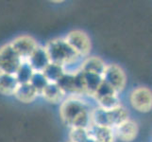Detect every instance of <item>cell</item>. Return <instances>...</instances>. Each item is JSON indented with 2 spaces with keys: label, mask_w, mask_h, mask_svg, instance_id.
Masks as SVG:
<instances>
[{
  "label": "cell",
  "mask_w": 152,
  "mask_h": 142,
  "mask_svg": "<svg viewBox=\"0 0 152 142\" xmlns=\"http://www.w3.org/2000/svg\"><path fill=\"white\" fill-rule=\"evenodd\" d=\"M61 117L72 129H87L90 125V113L82 101L76 98L67 99L61 106Z\"/></svg>",
  "instance_id": "6da1fadb"
},
{
  "label": "cell",
  "mask_w": 152,
  "mask_h": 142,
  "mask_svg": "<svg viewBox=\"0 0 152 142\" xmlns=\"http://www.w3.org/2000/svg\"><path fill=\"white\" fill-rule=\"evenodd\" d=\"M46 53L50 63L64 66L75 62L78 57L76 51L67 44L65 39H54L49 41L45 46Z\"/></svg>",
  "instance_id": "7a4b0ae2"
},
{
  "label": "cell",
  "mask_w": 152,
  "mask_h": 142,
  "mask_svg": "<svg viewBox=\"0 0 152 142\" xmlns=\"http://www.w3.org/2000/svg\"><path fill=\"white\" fill-rule=\"evenodd\" d=\"M90 117L94 124L113 129L129 119V113L121 105L109 110L98 107L91 113Z\"/></svg>",
  "instance_id": "3957f363"
},
{
  "label": "cell",
  "mask_w": 152,
  "mask_h": 142,
  "mask_svg": "<svg viewBox=\"0 0 152 142\" xmlns=\"http://www.w3.org/2000/svg\"><path fill=\"white\" fill-rule=\"evenodd\" d=\"M23 60L14 51L10 44L0 47V72L15 75Z\"/></svg>",
  "instance_id": "277c9868"
},
{
  "label": "cell",
  "mask_w": 152,
  "mask_h": 142,
  "mask_svg": "<svg viewBox=\"0 0 152 142\" xmlns=\"http://www.w3.org/2000/svg\"><path fill=\"white\" fill-rule=\"evenodd\" d=\"M57 85L64 94H75V93H84L85 85L83 80V71L80 69L77 73H64L59 80Z\"/></svg>",
  "instance_id": "5b68a950"
},
{
  "label": "cell",
  "mask_w": 152,
  "mask_h": 142,
  "mask_svg": "<svg viewBox=\"0 0 152 142\" xmlns=\"http://www.w3.org/2000/svg\"><path fill=\"white\" fill-rule=\"evenodd\" d=\"M102 78L103 82L108 83L110 86H112L117 94L123 91V89L126 86L127 79H126L125 72L121 67L115 64L106 66Z\"/></svg>",
  "instance_id": "8992f818"
},
{
  "label": "cell",
  "mask_w": 152,
  "mask_h": 142,
  "mask_svg": "<svg viewBox=\"0 0 152 142\" xmlns=\"http://www.w3.org/2000/svg\"><path fill=\"white\" fill-rule=\"evenodd\" d=\"M65 41L78 56H87L91 50V41L81 30H73L67 34Z\"/></svg>",
  "instance_id": "52a82bcc"
},
{
  "label": "cell",
  "mask_w": 152,
  "mask_h": 142,
  "mask_svg": "<svg viewBox=\"0 0 152 142\" xmlns=\"http://www.w3.org/2000/svg\"><path fill=\"white\" fill-rule=\"evenodd\" d=\"M130 104L132 106L142 113H148L152 108L151 91L146 87H138L130 94Z\"/></svg>",
  "instance_id": "ba28073f"
},
{
  "label": "cell",
  "mask_w": 152,
  "mask_h": 142,
  "mask_svg": "<svg viewBox=\"0 0 152 142\" xmlns=\"http://www.w3.org/2000/svg\"><path fill=\"white\" fill-rule=\"evenodd\" d=\"M10 46L22 60H28L33 51L38 47L37 42L30 36H20L15 38L10 43Z\"/></svg>",
  "instance_id": "9c48e42d"
},
{
  "label": "cell",
  "mask_w": 152,
  "mask_h": 142,
  "mask_svg": "<svg viewBox=\"0 0 152 142\" xmlns=\"http://www.w3.org/2000/svg\"><path fill=\"white\" fill-rule=\"evenodd\" d=\"M138 125L135 121L127 119L126 121L115 127L114 135L123 142H132L138 135Z\"/></svg>",
  "instance_id": "30bf717a"
},
{
  "label": "cell",
  "mask_w": 152,
  "mask_h": 142,
  "mask_svg": "<svg viewBox=\"0 0 152 142\" xmlns=\"http://www.w3.org/2000/svg\"><path fill=\"white\" fill-rule=\"evenodd\" d=\"M27 62L34 72H43L45 68L50 64V60L48 53H46L45 49L39 46L33 51V53L30 55Z\"/></svg>",
  "instance_id": "8fae6325"
},
{
  "label": "cell",
  "mask_w": 152,
  "mask_h": 142,
  "mask_svg": "<svg viewBox=\"0 0 152 142\" xmlns=\"http://www.w3.org/2000/svg\"><path fill=\"white\" fill-rule=\"evenodd\" d=\"M89 134L96 142H114L115 135L112 128L92 123L87 128Z\"/></svg>",
  "instance_id": "7c38bea8"
},
{
  "label": "cell",
  "mask_w": 152,
  "mask_h": 142,
  "mask_svg": "<svg viewBox=\"0 0 152 142\" xmlns=\"http://www.w3.org/2000/svg\"><path fill=\"white\" fill-rule=\"evenodd\" d=\"M19 83L14 75L0 72V94L4 96H12L14 94Z\"/></svg>",
  "instance_id": "4fadbf2b"
},
{
  "label": "cell",
  "mask_w": 152,
  "mask_h": 142,
  "mask_svg": "<svg viewBox=\"0 0 152 142\" xmlns=\"http://www.w3.org/2000/svg\"><path fill=\"white\" fill-rule=\"evenodd\" d=\"M13 95L21 102L29 103L32 102L39 94L34 89V87L28 82L19 85Z\"/></svg>",
  "instance_id": "5bb4252c"
},
{
  "label": "cell",
  "mask_w": 152,
  "mask_h": 142,
  "mask_svg": "<svg viewBox=\"0 0 152 142\" xmlns=\"http://www.w3.org/2000/svg\"><path fill=\"white\" fill-rule=\"evenodd\" d=\"M107 65L98 57H91L86 59L81 66V70L84 72H92L102 76Z\"/></svg>",
  "instance_id": "9a60e30c"
},
{
  "label": "cell",
  "mask_w": 152,
  "mask_h": 142,
  "mask_svg": "<svg viewBox=\"0 0 152 142\" xmlns=\"http://www.w3.org/2000/svg\"><path fill=\"white\" fill-rule=\"evenodd\" d=\"M83 80H84L85 92L94 96L99 85L102 83L103 78L102 76L96 74V73L83 71Z\"/></svg>",
  "instance_id": "2e32d148"
},
{
  "label": "cell",
  "mask_w": 152,
  "mask_h": 142,
  "mask_svg": "<svg viewBox=\"0 0 152 142\" xmlns=\"http://www.w3.org/2000/svg\"><path fill=\"white\" fill-rule=\"evenodd\" d=\"M41 95H43L46 101L52 103L60 102L64 97V93L61 90L56 82H48Z\"/></svg>",
  "instance_id": "e0dca14e"
},
{
  "label": "cell",
  "mask_w": 152,
  "mask_h": 142,
  "mask_svg": "<svg viewBox=\"0 0 152 142\" xmlns=\"http://www.w3.org/2000/svg\"><path fill=\"white\" fill-rule=\"evenodd\" d=\"M42 73H43L44 76L46 78V80L48 81V82H57V81L59 80L65 72L64 69V66H61L59 65L50 63Z\"/></svg>",
  "instance_id": "ac0fdd59"
},
{
  "label": "cell",
  "mask_w": 152,
  "mask_h": 142,
  "mask_svg": "<svg viewBox=\"0 0 152 142\" xmlns=\"http://www.w3.org/2000/svg\"><path fill=\"white\" fill-rule=\"evenodd\" d=\"M33 73L34 71L31 68V66L28 65V63L23 62L14 76L16 78L19 85H23V83H28L30 82V79L32 77Z\"/></svg>",
  "instance_id": "d6986e66"
},
{
  "label": "cell",
  "mask_w": 152,
  "mask_h": 142,
  "mask_svg": "<svg viewBox=\"0 0 152 142\" xmlns=\"http://www.w3.org/2000/svg\"><path fill=\"white\" fill-rule=\"evenodd\" d=\"M72 142H96L89 134L87 129H72L70 132Z\"/></svg>",
  "instance_id": "ffe728a7"
},
{
  "label": "cell",
  "mask_w": 152,
  "mask_h": 142,
  "mask_svg": "<svg viewBox=\"0 0 152 142\" xmlns=\"http://www.w3.org/2000/svg\"><path fill=\"white\" fill-rule=\"evenodd\" d=\"M29 83L34 87V89L39 95L42 94L43 90L45 88V86L48 85V81L44 76L42 72H34L32 77L30 79Z\"/></svg>",
  "instance_id": "44dd1931"
},
{
  "label": "cell",
  "mask_w": 152,
  "mask_h": 142,
  "mask_svg": "<svg viewBox=\"0 0 152 142\" xmlns=\"http://www.w3.org/2000/svg\"><path fill=\"white\" fill-rule=\"evenodd\" d=\"M98 103L100 107L103 109H113L120 106V101L117 95H112V96L105 97L103 99H98Z\"/></svg>",
  "instance_id": "7402d4cb"
},
{
  "label": "cell",
  "mask_w": 152,
  "mask_h": 142,
  "mask_svg": "<svg viewBox=\"0 0 152 142\" xmlns=\"http://www.w3.org/2000/svg\"><path fill=\"white\" fill-rule=\"evenodd\" d=\"M112 95H117V93L115 92L113 90V88L112 86H110L108 83L102 82V83L99 85L96 93L94 94V97L96 99V101H98V99H103L108 96H112Z\"/></svg>",
  "instance_id": "603a6c76"
},
{
  "label": "cell",
  "mask_w": 152,
  "mask_h": 142,
  "mask_svg": "<svg viewBox=\"0 0 152 142\" xmlns=\"http://www.w3.org/2000/svg\"><path fill=\"white\" fill-rule=\"evenodd\" d=\"M69 142H72V141H69Z\"/></svg>",
  "instance_id": "cb8c5ba5"
}]
</instances>
